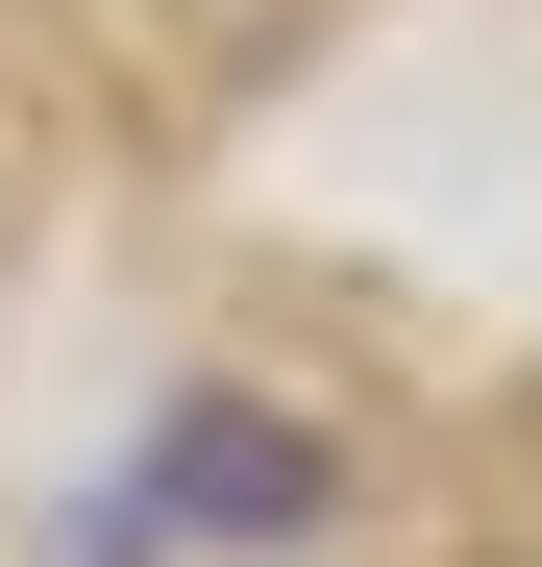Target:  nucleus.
<instances>
[{"label": "nucleus", "instance_id": "obj_1", "mask_svg": "<svg viewBox=\"0 0 542 567\" xmlns=\"http://www.w3.org/2000/svg\"><path fill=\"white\" fill-rule=\"evenodd\" d=\"M148 543H321V444L296 420H173L148 444Z\"/></svg>", "mask_w": 542, "mask_h": 567}]
</instances>
